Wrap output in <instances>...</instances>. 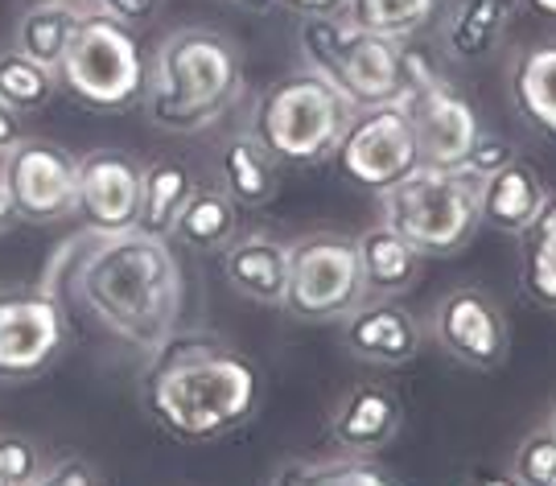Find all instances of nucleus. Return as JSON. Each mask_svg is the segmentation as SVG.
Returning <instances> with one entry per match:
<instances>
[{
    "mask_svg": "<svg viewBox=\"0 0 556 486\" xmlns=\"http://www.w3.org/2000/svg\"><path fill=\"white\" fill-rule=\"evenodd\" d=\"M239 235V206L227 199L223 186H194V194L181 206L174 240L194 252H223Z\"/></svg>",
    "mask_w": 556,
    "mask_h": 486,
    "instance_id": "25",
    "label": "nucleus"
},
{
    "mask_svg": "<svg viewBox=\"0 0 556 486\" xmlns=\"http://www.w3.org/2000/svg\"><path fill=\"white\" fill-rule=\"evenodd\" d=\"M429 330L441 350L470 371H498L507 363V350H511L507 318L486 289H475V284L450 289L433 309Z\"/></svg>",
    "mask_w": 556,
    "mask_h": 486,
    "instance_id": "12",
    "label": "nucleus"
},
{
    "mask_svg": "<svg viewBox=\"0 0 556 486\" xmlns=\"http://www.w3.org/2000/svg\"><path fill=\"white\" fill-rule=\"evenodd\" d=\"M21 141H25V132H21V116L9 107V103H0V157Z\"/></svg>",
    "mask_w": 556,
    "mask_h": 486,
    "instance_id": "36",
    "label": "nucleus"
},
{
    "mask_svg": "<svg viewBox=\"0 0 556 486\" xmlns=\"http://www.w3.org/2000/svg\"><path fill=\"white\" fill-rule=\"evenodd\" d=\"M309 486H400V483L383 466H376V462H363L355 453H338V458H321V466Z\"/></svg>",
    "mask_w": 556,
    "mask_h": 486,
    "instance_id": "30",
    "label": "nucleus"
},
{
    "mask_svg": "<svg viewBox=\"0 0 556 486\" xmlns=\"http://www.w3.org/2000/svg\"><path fill=\"white\" fill-rule=\"evenodd\" d=\"M13 223V206H9V194H4V182H0V227Z\"/></svg>",
    "mask_w": 556,
    "mask_h": 486,
    "instance_id": "40",
    "label": "nucleus"
},
{
    "mask_svg": "<svg viewBox=\"0 0 556 486\" xmlns=\"http://www.w3.org/2000/svg\"><path fill=\"white\" fill-rule=\"evenodd\" d=\"M519 0H454L441 21V41L454 62L491 59L516 25Z\"/></svg>",
    "mask_w": 556,
    "mask_h": 486,
    "instance_id": "19",
    "label": "nucleus"
},
{
    "mask_svg": "<svg viewBox=\"0 0 556 486\" xmlns=\"http://www.w3.org/2000/svg\"><path fill=\"white\" fill-rule=\"evenodd\" d=\"M363 268L355 235L314 231L289 243V284L280 309L301 322H338L363 302Z\"/></svg>",
    "mask_w": 556,
    "mask_h": 486,
    "instance_id": "8",
    "label": "nucleus"
},
{
    "mask_svg": "<svg viewBox=\"0 0 556 486\" xmlns=\"http://www.w3.org/2000/svg\"><path fill=\"white\" fill-rule=\"evenodd\" d=\"M59 87L91 112H128L149 95V62L132 25L87 9L59 62Z\"/></svg>",
    "mask_w": 556,
    "mask_h": 486,
    "instance_id": "7",
    "label": "nucleus"
},
{
    "mask_svg": "<svg viewBox=\"0 0 556 486\" xmlns=\"http://www.w3.org/2000/svg\"><path fill=\"white\" fill-rule=\"evenodd\" d=\"M544 425H548L556 433V405H553V412H548V421H544Z\"/></svg>",
    "mask_w": 556,
    "mask_h": 486,
    "instance_id": "41",
    "label": "nucleus"
},
{
    "mask_svg": "<svg viewBox=\"0 0 556 486\" xmlns=\"http://www.w3.org/2000/svg\"><path fill=\"white\" fill-rule=\"evenodd\" d=\"M194 194V178L178 162H153L140 165V223L153 235H174L181 206Z\"/></svg>",
    "mask_w": 556,
    "mask_h": 486,
    "instance_id": "27",
    "label": "nucleus"
},
{
    "mask_svg": "<svg viewBox=\"0 0 556 486\" xmlns=\"http://www.w3.org/2000/svg\"><path fill=\"white\" fill-rule=\"evenodd\" d=\"M66 309L41 284L0 289V380H34L66 346Z\"/></svg>",
    "mask_w": 556,
    "mask_h": 486,
    "instance_id": "11",
    "label": "nucleus"
},
{
    "mask_svg": "<svg viewBox=\"0 0 556 486\" xmlns=\"http://www.w3.org/2000/svg\"><path fill=\"white\" fill-rule=\"evenodd\" d=\"M41 289L54 293L62 309H75V318L144 355L178 334L186 305V277L174 243L144 227L71 235L50 256Z\"/></svg>",
    "mask_w": 556,
    "mask_h": 486,
    "instance_id": "1",
    "label": "nucleus"
},
{
    "mask_svg": "<svg viewBox=\"0 0 556 486\" xmlns=\"http://www.w3.org/2000/svg\"><path fill=\"white\" fill-rule=\"evenodd\" d=\"M0 486H4V483H0Z\"/></svg>",
    "mask_w": 556,
    "mask_h": 486,
    "instance_id": "44",
    "label": "nucleus"
},
{
    "mask_svg": "<svg viewBox=\"0 0 556 486\" xmlns=\"http://www.w3.org/2000/svg\"><path fill=\"white\" fill-rule=\"evenodd\" d=\"M219 178L227 199L239 210H264L280 194V165L264 153V144L239 132L219 149Z\"/></svg>",
    "mask_w": 556,
    "mask_h": 486,
    "instance_id": "22",
    "label": "nucleus"
},
{
    "mask_svg": "<svg viewBox=\"0 0 556 486\" xmlns=\"http://www.w3.org/2000/svg\"><path fill=\"white\" fill-rule=\"evenodd\" d=\"M528 9H536L540 17H548V21H556V0H523Z\"/></svg>",
    "mask_w": 556,
    "mask_h": 486,
    "instance_id": "39",
    "label": "nucleus"
},
{
    "mask_svg": "<svg viewBox=\"0 0 556 486\" xmlns=\"http://www.w3.org/2000/svg\"><path fill=\"white\" fill-rule=\"evenodd\" d=\"M355 103L346 100L318 71H289L273 87H264L252 103L248 137L264 144L277 165L309 169L334 157L342 132L355 120Z\"/></svg>",
    "mask_w": 556,
    "mask_h": 486,
    "instance_id": "5",
    "label": "nucleus"
},
{
    "mask_svg": "<svg viewBox=\"0 0 556 486\" xmlns=\"http://www.w3.org/2000/svg\"><path fill=\"white\" fill-rule=\"evenodd\" d=\"M519 240V289L540 309H556V190L540 215L516 235Z\"/></svg>",
    "mask_w": 556,
    "mask_h": 486,
    "instance_id": "23",
    "label": "nucleus"
},
{
    "mask_svg": "<svg viewBox=\"0 0 556 486\" xmlns=\"http://www.w3.org/2000/svg\"><path fill=\"white\" fill-rule=\"evenodd\" d=\"M46 470L41 449L29 437L17 433H0V483L4 486H29Z\"/></svg>",
    "mask_w": 556,
    "mask_h": 486,
    "instance_id": "31",
    "label": "nucleus"
},
{
    "mask_svg": "<svg viewBox=\"0 0 556 486\" xmlns=\"http://www.w3.org/2000/svg\"><path fill=\"white\" fill-rule=\"evenodd\" d=\"M358 268H363V293L367 297H400L417 289L425 256L408 240H400L388 227H367L355 235Z\"/></svg>",
    "mask_w": 556,
    "mask_h": 486,
    "instance_id": "20",
    "label": "nucleus"
},
{
    "mask_svg": "<svg viewBox=\"0 0 556 486\" xmlns=\"http://www.w3.org/2000/svg\"><path fill=\"white\" fill-rule=\"evenodd\" d=\"M400 107H404L408 128H413L420 165L457 169V165H466L475 144L482 141V120H478L475 103L466 100L445 75L425 82Z\"/></svg>",
    "mask_w": 556,
    "mask_h": 486,
    "instance_id": "13",
    "label": "nucleus"
},
{
    "mask_svg": "<svg viewBox=\"0 0 556 486\" xmlns=\"http://www.w3.org/2000/svg\"><path fill=\"white\" fill-rule=\"evenodd\" d=\"M544 199H548V182L540 178L536 165L516 153L503 169L478 182V219L486 231L519 235L540 215Z\"/></svg>",
    "mask_w": 556,
    "mask_h": 486,
    "instance_id": "17",
    "label": "nucleus"
},
{
    "mask_svg": "<svg viewBox=\"0 0 556 486\" xmlns=\"http://www.w3.org/2000/svg\"><path fill=\"white\" fill-rule=\"evenodd\" d=\"M441 9H445V0H342L338 13L363 34L413 41L441 17Z\"/></svg>",
    "mask_w": 556,
    "mask_h": 486,
    "instance_id": "26",
    "label": "nucleus"
},
{
    "mask_svg": "<svg viewBox=\"0 0 556 486\" xmlns=\"http://www.w3.org/2000/svg\"><path fill=\"white\" fill-rule=\"evenodd\" d=\"M144 412L169 437L206 446L252 421L260 405V371L236 346L206 334H169L140 375Z\"/></svg>",
    "mask_w": 556,
    "mask_h": 486,
    "instance_id": "2",
    "label": "nucleus"
},
{
    "mask_svg": "<svg viewBox=\"0 0 556 486\" xmlns=\"http://www.w3.org/2000/svg\"><path fill=\"white\" fill-rule=\"evenodd\" d=\"M285 9H293L301 17H318V13H338L342 9V0H277Z\"/></svg>",
    "mask_w": 556,
    "mask_h": 486,
    "instance_id": "37",
    "label": "nucleus"
},
{
    "mask_svg": "<svg viewBox=\"0 0 556 486\" xmlns=\"http://www.w3.org/2000/svg\"><path fill=\"white\" fill-rule=\"evenodd\" d=\"M223 277L252 305H280L289 284V243L268 231H248L223 247Z\"/></svg>",
    "mask_w": 556,
    "mask_h": 486,
    "instance_id": "18",
    "label": "nucleus"
},
{
    "mask_svg": "<svg viewBox=\"0 0 556 486\" xmlns=\"http://www.w3.org/2000/svg\"><path fill=\"white\" fill-rule=\"evenodd\" d=\"M511 107L536 137L556 144V41L528 46L511 66Z\"/></svg>",
    "mask_w": 556,
    "mask_h": 486,
    "instance_id": "21",
    "label": "nucleus"
},
{
    "mask_svg": "<svg viewBox=\"0 0 556 486\" xmlns=\"http://www.w3.org/2000/svg\"><path fill=\"white\" fill-rule=\"evenodd\" d=\"M330 162H334L342 182L367 190L376 199L396 182H404L420 165L404 107H358Z\"/></svg>",
    "mask_w": 556,
    "mask_h": 486,
    "instance_id": "9",
    "label": "nucleus"
},
{
    "mask_svg": "<svg viewBox=\"0 0 556 486\" xmlns=\"http://www.w3.org/2000/svg\"><path fill=\"white\" fill-rule=\"evenodd\" d=\"M321 458H289V462H280L273 470V478L268 486H309L314 483V474H318Z\"/></svg>",
    "mask_w": 556,
    "mask_h": 486,
    "instance_id": "35",
    "label": "nucleus"
},
{
    "mask_svg": "<svg viewBox=\"0 0 556 486\" xmlns=\"http://www.w3.org/2000/svg\"><path fill=\"white\" fill-rule=\"evenodd\" d=\"M519 149L507 137H491V132H482V141L475 144V153L466 157V165H457V169H466V174H475L478 182L486 178V174H495V169H503V165L516 157Z\"/></svg>",
    "mask_w": 556,
    "mask_h": 486,
    "instance_id": "32",
    "label": "nucleus"
},
{
    "mask_svg": "<svg viewBox=\"0 0 556 486\" xmlns=\"http://www.w3.org/2000/svg\"><path fill=\"white\" fill-rule=\"evenodd\" d=\"M0 182L13 206V219L59 223L75 215L79 203V157L54 141L25 137L0 157Z\"/></svg>",
    "mask_w": 556,
    "mask_h": 486,
    "instance_id": "10",
    "label": "nucleus"
},
{
    "mask_svg": "<svg viewBox=\"0 0 556 486\" xmlns=\"http://www.w3.org/2000/svg\"><path fill=\"white\" fill-rule=\"evenodd\" d=\"M470 486H519V478L511 470H475Z\"/></svg>",
    "mask_w": 556,
    "mask_h": 486,
    "instance_id": "38",
    "label": "nucleus"
},
{
    "mask_svg": "<svg viewBox=\"0 0 556 486\" xmlns=\"http://www.w3.org/2000/svg\"><path fill=\"white\" fill-rule=\"evenodd\" d=\"M243 91V54L219 29H174L149 66V120L161 132H202L236 107Z\"/></svg>",
    "mask_w": 556,
    "mask_h": 486,
    "instance_id": "4",
    "label": "nucleus"
},
{
    "mask_svg": "<svg viewBox=\"0 0 556 486\" xmlns=\"http://www.w3.org/2000/svg\"><path fill=\"white\" fill-rule=\"evenodd\" d=\"M75 215L87 231H128L140 223V162L119 149L79 157V203Z\"/></svg>",
    "mask_w": 556,
    "mask_h": 486,
    "instance_id": "14",
    "label": "nucleus"
},
{
    "mask_svg": "<svg viewBox=\"0 0 556 486\" xmlns=\"http://www.w3.org/2000/svg\"><path fill=\"white\" fill-rule=\"evenodd\" d=\"M511 474L519 486H556V433L548 425L532 429L516 446Z\"/></svg>",
    "mask_w": 556,
    "mask_h": 486,
    "instance_id": "29",
    "label": "nucleus"
},
{
    "mask_svg": "<svg viewBox=\"0 0 556 486\" xmlns=\"http://www.w3.org/2000/svg\"><path fill=\"white\" fill-rule=\"evenodd\" d=\"M342 322V346L376 367L413 363L425 346V325L413 309H404L396 297H363V302L338 318Z\"/></svg>",
    "mask_w": 556,
    "mask_h": 486,
    "instance_id": "15",
    "label": "nucleus"
},
{
    "mask_svg": "<svg viewBox=\"0 0 556 486\" xmlns=\"http://www.w3.org/2000/svg\"><path fill=\"white\" fill-rule=\"evenodd\" d=\"M59 91V71L25 59L21 50L0 54V103H9L17 116H34Z\"/></svg>",
    "mask_w": 556,
    "mask_h": 486,
    "instance_id": "28",
    "label": "nucleus"
},
{
    "mask_svg": "<svg viewBox=\"0 0 556 486\" xmlns=\"http://www.w3.org/2000/svg\"><path fill=\"white\" fill-rule=\"evenodd\" d=\"M236 4H256L260 9V4H268V0H236Z\"/></svg>",
    "mask_w": 556,
    "mask_h": 486,
    "instance_id": "42",
    "label": "nucleus"
},
{
    "mask_svg": "<svg viewBox=\"0 0 556 486\" xmlns=\"http://www.w3.org/2000/svg\"><path fill=\"white\" fill-rule=\"evenodd\" d=\"M83 13H87L83 4H62V0L29 4L17 21V46L13 50H21L25 59L41 62V66H50V71H59V62L71 50V38L79 29Z\"/></svg>",
    "mask_w": 556,
    "mask_h": 486,
    "instance_id": "24",
    "label": "nucleus"
},
{
    "mask_svg": "<svg viewBox=\"0 0 556 486\" xmlns=\"http://www.w3.org/2000/svg\"><path fill=\"white\" fill-rule=\"evenodd\" d=\"M91 9L103 13V17L124 21V25H132V29H137V25L157 17L161 0H91Z\"/></svg>",
    "mask_w": 556,
    "mask_h": 486,
    "instance_id": "34",
    "label": "nucleus"
},
{
    "mask_svg": "<svg viewBox=\"0 0 556 486\" xmlns=\"http://www.w3.org/2000/svg\"><path fill=\"white\" fill-rule=\"evenodd\" d=\"M379 223L408 240L420 256H454L478 235V178L466 169L417 165L379 194Z\"/></svg>",
    "mask_w": 556,
    "mask_h": 486,
    "instance_id": "6",
    "label": "nucleus"
},
{
    "mask_svg": "<svg viewBox=\"0 0 556 486\" xmlns=\"http://www.w3.org/2000/svg\"><path fill=\"white\" fill-rule=\"evenodd\" d=\"M29 486H100V478H96V470L87 466V462H79V458H62L54 466L46 462V470H41Z\"/></svg>",
    "mask_w": 556,
    "mask_h": 486,
    "instance_id": "33",
    "label": "nucleus"
},
{
    "mask_svg": "<svg viewBox=\"0 0 556 486\" xmlns=\"http://www.w3.org/2000/svg\"><path fill=\"white\" fill-rule=\"evenodd\" d=\"M404 421V405H400L396 387L388 384H355L330 412V437L342 453H379L392 446Z\"/></svg>",
    "mask_w": 556,
    "mask_h": 486,
    "instance_id": "16",
    "label": "nucleus"
},
{
    "mask_svg": "<svg viewBox=\"0 0 556 486\" xmlns=\"http://www.w3.org/2000/svg\"><path fill=\"white\" fill-rule=\"evenodd\" d=\"M34 4H38V0H34ZM62 4H83V0H62Z\"/></svg>",
    "mask_w": 556,
    "mask_h": 486,
    "instance_id": "43",
    "label": "nucleus"
},
{
    "mask_svg": "<svg viewBox=\"0 0 556 486\" xmlns=\"http://www.w3.org/2000/svg\"><path fill=\"white\" fill-rule=\"evenodd\" d=\"M298 50L305 71H318L355 107H400L425 82L441 79L438 62L413 41L376 38L355 29L342 13L301 17Z\"/></svg>",
    "mask_w": 556,
    "mask_h": 486,
    "instance_id": "3",
    "label": "nucleus"
}]
</instances>
